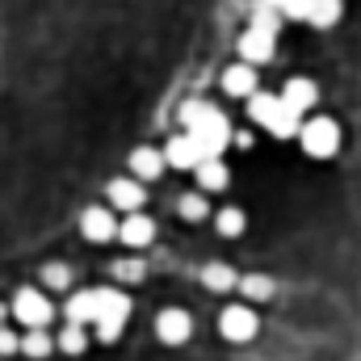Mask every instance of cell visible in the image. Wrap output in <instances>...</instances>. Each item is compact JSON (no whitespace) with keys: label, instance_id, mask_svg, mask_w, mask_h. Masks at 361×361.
<instances>
[{"label":"cell","instance_id":"7402d4cb","mask_svg":"<svg viewBox=\"0 0 361 361\" xmlns=\"http://www.w3.org/2000/svg\"><path fill=\"white\" fill-rule=\"evenodd\" d=\"M235 277H240V273L231 269V265L214 261V265H206V269H202V286H206V290H214V294H227V290H235Z\"/></svg>","mask_w":361,"mask_h":361},{"label":"cell","instance_id":"44dd1931","mask_svg":"<svg viewBox=\"0 0 361 361\" xmlns=\"http://www.w3.org/2000/svg\"><path fill=\"white\" fill-rule=\"evenodd\" d=\"M341 13H345V4H341V0H311L307 21H311L315 30H332V25L341 21Z\"/></svg>","mask_w":361,"mask_h":361},{"label":"cell","instance_id":"7a4b0ae2","mask_svg":"<svg viewBox=\"0 0 361 361\" xmlns=\"http://www.w3.org/2000/svg\"><path fill=\"white\" fill-rule=\"evenodd\" d=\"M126 319H130V294H122V290H114V286L97 290V319H92V328H97V336H101L105 345H114V341L122 336Z\"/></svg>","mask_w":361,"mask_h":361},{"label":"cell","instance_id":"52a82bcc","mask_svg":"<svg viewBox=\"0 0 361 361\" xmlns=\"http://www.w3.org/2000/svg\"><path fill=\"white\" fill-rule=\"evenodd\" d=\"M235 51H240V63H248V68H261V63H269L273 51H277V38L273 34H261V30H244L240 34V42H235Z\"/></svg>","mask_w":361,"mask_h":361},{"label":"cell","instance_id":"ba28073f","mask_svg":"<svg viewBox=\"0 0 361 361\" xmlns=\"http://www.w3.org/2000/svg\"><path fill=\"white\" fill-rule=\"evenodd\" d=\"M80 231H85L89 244H109V240H118V219H114L109 206H89L80 214Z\"/></svg>","mask_w":361,"mask_h":361},{"label":"cell","instance_id":"ac0fdd59","mask_svg":"<svg viewBox=\"0 0 361 361\" xmlns=\"http://www.w3.org/2000/svg\"><path fill=\"white\" fill-rule=\"evenodd\" d=\"M298 126H302V114H294V109H290V105H281V101H277L273 118L265 122V130H269L273 139H294V135H298Z\"/></svg>","mask_w":361,"mask_h":361},{"label":"cell","instance_id":"9a60e30c","mask_svg":"<svg viewBox=\"0 0 361 361\" xmlns=\"http://www.w3.org/2000/svg\"><path fill=\"white\" fill-rule=\"evenodd\" d=\"M193 173H197V193H223L231 185V169L223 160H202Z\"/></svg>","mask_w":361,"mask_h":361},{"label":"cell","instance_id":"5b68a950","mask_svg":"<svg viewBox=\"0 0 361 361\" xmlns=\"http://www.w3.org/2000/svg\"><path fill=\"white\" fill-rule=\"evenodd\" d=\"M219 332H223V341H231V345H248V341L261 332V319H257V311H252L248 302H231V307H223V315H219Z\"/></svg>","mask_w":361,"mask_h":361},{"label":"cell","instance_id":"30bf717a","mask_svg":"<svg viewBox=\"0 0 361 361\" xmlns=\"http://www.w3.org/2000/svg\"><path fill=\"white\" fill-rule=\"evenodd\" d=\"M277 101L290 105L294 114H307V109H315V101H319V85H315L311 76H294V80H286V89L277 92Z\"/></svg>","mask_w":361,"mask_h":361},{"label":"cell","instance_id":"277c9868","mask_svg":"<svg viewBox=\"0 0 361 361\" xmlns=\"http://www.w3.org/2000/svg\"><path fill=\"white\" fill-rule=\"evenodd\" d=\"M13 319L30 332V328H47L51 319H55V307H51V298H47V290H38V286H21L17 294H13Z\"/></svg>","mask_w":361,"mask_h":361},{"label":"cell","instance_id":"f546056e","mask_svg":"<svg viewBox=\"0 0 361 361\" xmlns=\"http://www.w3.org/2000/svg\"><path fill=\"white\" fill-rule=\"evenodd\" d=\"M17 341H21V336L0 324V357H13V353H17Z\"/></svg>","mask_w":361,"mask_h":361},{"label":"cell","instance_id":"603a6c76","mask_svg":"<svg viewBox=\"0 0 361 361\" xmlns=\"http://www.w3.org/2000/svg\"><path fill=\"white\" fill-rule=\"evenodd\" d=\"M177 214L185 223H202V219H210V202H206V193H197V189H189V193H180L177 202Z\"/></svg>","mask_w":361,"mask_h":361},{"label":"cell","instance_id":"cb8c5ba5","mask_svg":"<svg viewBox=\"0 0 361 361\" xmlns=\"http://www.w3.org/2000/svg\"><path fill=\"white\" fill-rule=\"evenodd\" d=\"M281 21H286V17H281V8H273V4H265V0H257V8H252V21H248V25H252V30H261V34H273V38H277Z\"/></svg>","mask_w":361,"mask_h":361},{"label":"cell","instance_id":"7c38bea8","mask_svg":"<svg viewBox=\"0 0 361 361\" xmlns=\"http://www.w3.org/2000/svg\"><path fill=\"white\" fill-rule=\"evenodd\" d=\"M118 240H122L126 248H147V244L156 240V223H152L143 210H135V214H126V219L118 223Z\"/></svg>","mask_w":361,"mask_h":361},{"label":"cell","instance_id":"4fadbf2b","mask_svg":"<svg viewBox=\"0 0 361 361\" xmlns=\"http://www.w3.org/2000/svg\"><path fill=\"white\" fill-rule=\"evenodd\" d=\"M164 169H169V164H164V152H160V147H135V152H130V177L139 180V185H143V180H160Z\"/></svg>","mask_w":361,"mask_h":361},{"label":"cell","instance_id":"484cf974","mask_svg":"<svg viewBox=\"0 0 361 361\" xmlns=\"http://www.w3.org/2000/svg\"><path fill=\"white\" fill-rule=\"evenodd\" d=\"M273 109H277V92H265V89H257L252 97H248V118L257 122V126H265L273 118Z\"/></svg>","mask_w":361,"mask_h":361},{"label":"cell","instance_id":"8fae6325","mask_svg":"<svg viewBox=\"0 0 361 361\" xmlns=\"http://www.w3.org/2000/svg\"><path fill=\"white\" fill-rule=\"evenodd\" d=\"M160 152H164V164H169V169H189V173H193V169L202 164V152H197V143H193L185 130H177Z\"/></svg>","mask_w":361,"mask_h":361},{"label":"cell","instance_id":"2e32d148","mask_svg":"<svg viewBox=\"0 0 361 361\" xmlns=\"http://www.w3.org/2000/svg\"><path fill=\"white\" fill-rule=\"evenodd\" d=\"M235 290L248 302H269L273 294H277V281H273L269 273H244V277H235Z\"/></svg>","mask_w":361,"mask_h":361},{"label":"cell","instance_id":"4316f807","mask_svg":"<svg viewBox=\"0 0 361 361\" xmlns=\"http://www.w3.org/2000/svg\"><path fill=\"white\" fill-rule=\"evenodd\" d=\"M42 286H47V290H68V286H72V269H68L63 261L42 265Z\"/></svg>","mask_w":361,"mask_h":361},{"label":"cell","instance_id":"9c48e42d","mask_svg":"<svg viewBox=\"0 0 361 361\" xmlns=\"http://www.w3.org/2000/svg\"><path fill=\"white\" fill-rule=\"evenodd\" d=\"M156 336H160L164 345H185V341L193 336V315L180 311V307H164V311L156 315Z\"/></svg>","mask_w":361,"mask_h":361},{"label":"cell","instance_id":"e0dca14e","mask_svg":"<svg viewBox=\"0 0 361 361\" xmlns=\"http://www.w3.org/2000/svg\"><path fill=\"white\" fill-rule=\"evenodd\" d=\"M17 353H25L30 361H47L55 353V336H51L47 328H30V332L17 341Z\"/></svg>","mask_w":361,"mask_h":361},{"label":"cell","instance_id":"6da1fadb","mask_svg":"<svg viewBox=\"0 0 361 361\" xmlns=\"http://www.w3.org/2000/svg\"><path fill=\"white\" fill-rule=\"evenodd\" d=\"M180 126L197 143L202 160H223V152L231 147V122H227V114L214 109V105H206V101H189L180 109Z\"/></svg>","mask_w":361,"mask_h":361},{"label":"cell","instance_id":"3957f363","mask_svg":"<svg viewBox=\"0 0 361 361\" xmlns=\"http://www.w3.org/2000/svg\"><path fill=\"white\" fill-rule=\"evenodd\" d=\"M294 139L302 143V152H307L311 160H332V156L341 152V126H336V118H324V114L307 118Z\"/></svg>","mask_w":361,"mask_h":361},{"label":"cell","instance_id":"83f0119b","mask_svg":"<svg viewBox=\"0 0 361 361\" xmlns=\"http://www.w3.org/2000/svg\"><path fill=\"white\" fill-rule=\"evenodd\" d=\"M147 277V265L143 261H135V257H126V261H114V281H143Z\"/></svg>","mask_w":361,"mask_h":361},{"label":"cell","instance_id":"ffe728a7","mask_svg":"<svg viewBox=\"0 0 361 361\" xmlns=\"http://www.w3.org/2000/svg\"><path fill=\"white\" fill-rule=\"evenodd\" d=\"M92 319H97V290H80V294H72V298H68V324L89 328Z\"/></svg>","mask_w":361,"mask_h":361},{"label":"cell","instance_id":"d6986e66","mask_svg":"<svg viewBox=\"0 0 361 361\" xmlns=\"http://www.w3.org/2000/svg\"><path fill=\"white\" fill-rule=\"evenodd\" d=\"M214 231H219L223 240H235V235L248 231V214H244L240 206H223V210H214Z\"/></svg>","mask_w":361,"mask_h":361},{"label":"cell","instance_id":"d4e9b609","mask_svg":"<svg viewBox=\"0 0 361 361\" xmlns=\"http://www.w3.org/2000/svg\"><path fill=\"white\" fill-rule=\"evenodd\" d=\"M55 349H63L68 357H80V353L89 349V332H85L80 324H68V328L59 332V341H55Z\"/></svg>","mask_w":361,"mask_h":361},{"label":"cell","instance_id":"f1b7e54d","mask_svg":"<svg viewBox=\"0 0 361 361\" xmlns=\"http://www.w3.org/2000/svg\"><path fill=\"white\" fill-rule=\"evenodd\" d=\"M277 8H281V17H286V21H307V8H311V0H281Z\"/></svg>","mask_w":361,"mask_h":361},{"label":"cell","instance_id":"5bb4252c","mask_svg":"<svg viewBox=\"0 0 361 361\" xmlns=\"http://www.w3.org/2000/svg\"><path fill=\"white\" fill-rule=\"evenodd\" d=\"M257 89H261V85H257V68H248V63H231V68L223 72V92H227V97L248 101Z\"/></svg>","mask_w":361,"mask_h":361},{"label":"cell","instance_id":"8992f818","mask_svg":"<svg viewBox=\"0 0 361 361\" xmlns=\"http://www.w3.org/2000/svg\"><path fill=\"white\" fill-rule=\"evenodd\" d=\"M105 197H109V210L135 214V210H143V197H147V189H143L135 177H114L109 185H105Z\"/></svg>","mask_w":361,"mask_h":361}]
</instances>
